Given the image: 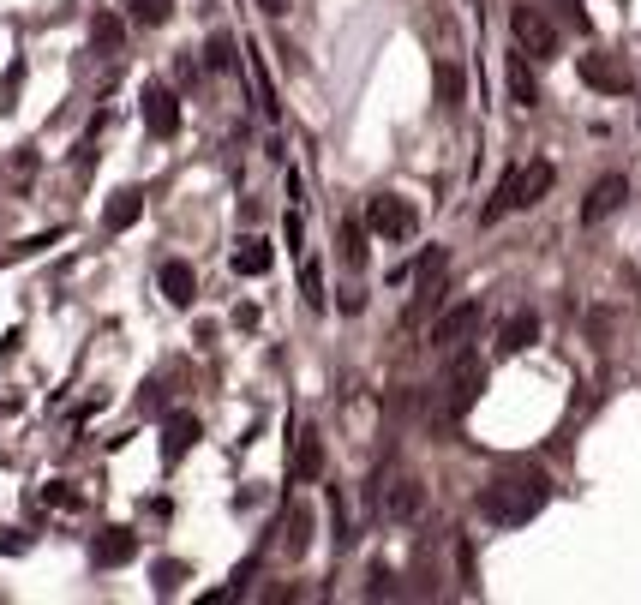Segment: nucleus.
Masks as SVG:
<instances>
[{"instance_id":"nucleus-12","label":"nucleus","mask_w":641,"mask_h":605,"mask_svg":"<svg viewBox=\"0 0 641 605\" xmlns=\"http://www.w3.org/2000/svg\"><path fill=\"white\" fill-rule=\"evenodd\" d=\"M234 276H270V264H276V246L270 240H258V234H246V240H234Z\"/></svg>"},{"instance_id":"nucleus-15","label":"nucleus","mask_w":641,"mask_h":605,"mask_svg":"<svg viewBox=\"0 0 641 605\" xmlns=\"http://www.w3.org/2000/svg\"><path fill=\"white\" fill-rule=\"evenodd\" d=\"M540 342V312H516V318H504V330H498V354H522V348H534Z\"/></svg>"},{"instance_id":"nucleus-17","label":"nucleus","mask_w":641,"mask_h":605,"mask_svg":"<svg viewBox=\"0 0 641 605\" xmlns=\"http://www.w3.org/2000/svg\"><path fill=\"white\" fill-rule=\"evenodd\" d=\"M138 216H144V192H132V186H126V192H114V198H108V210H102V222H108V234H120V228H132Z\"/></svg>"},{"instance_id":"nucleus-22","label":"nucleus","mask_w":641,"mask_h":605,"mask_svg":"<svg viewBox=\"0 0 641 605\" xmlns=\"http://www.w3.org/2000/svg\"><path fill=\"white\" fill-rule=\"evenodd\" d=\"M438 90H444V108L462 102V66H438Z\"/></svg>"},{"instance_id":"nucleus-6","label":"nucleus","mask_w":641,"mask_h":605,"mask_svg":"<svg viewBox=\"0 0 641 605\" xmlns=\"http://www.w3.org/2000/svg\"><path fill=\"white\" fill-rule=\"evenodd\" d=\"M474 330H480V306H474V300H462V306H450V312L432 324V348L462 354V348L474 342Z\"/></svg>"},{"instance_id":"nucleus-18","label":"nucleus","mask_w":641,"mask_h":605,"mask_svg":"<svg viewBox=\"0 0 641 605\" xmlns=\"http://www.w3.org/2000/svg\"><path fill=\"white\" fill-rule=\"evenodd\" d=\"M318 474H324V444H318V432L306 426L300 444H294V480H318Z\"/></svg>"},{"instance_id":"nucleus-26","label":"nucleus","mask_w":641,"mask_h":605,"mask_svg":"<svg viewBox=\"0 0 641 605\" xmlns=\"http://www.w3.org/2000/svg\"><path fill=\"white\" fill-rule=\"evenodd\" d=\"M180 576H186L180 564H156V594H174V588H180Z\"/></svg>"},{"instance_id":"nucleus-23","label":"nucleus","mask_w":641,"mask_h":605,"mask_svg":"<svg viewBox=\"0 0 641 605\" xmlns=\"http://www.w3.org/2000/svg\"><path fill=\"white\" fill-rule=\"evenodd\" d=\"M228 48H234L228 36H210V48H204V60H210L216 72H234V54H228Z\"/></svg>"},{"instance_id":"nucleus-1","label":"nucleus","mask_w":641,"mask_h":605,"mask_svg":"<svg viewBox=\"0 0 641 605\" xmlns=\"http://www.w3.org/2000/svg\"><path fill=\"white\" fill-rule=\"evenodd\" d=\"M546 504H552V480L540 468H510L480 486V516L492 528H528Z\"/></svg>"},{"instance_id":"nucleus-24","label":"nucleus","mask_w":641,"mask_h":605,"mask_svg":"<svg viewBox=\"0 0 641 605\" xmlns=\"http://www.w3.org/2000/svg\"><path fill=\"white\" fill-rule=\"evenodd\" d=\"M300 294H306V300H312V306H318V300H324V276H318V264H312V258H306V264H300Z\"/></svg>"},{"instance_id":"nucleus-28","label":"nucleus","mask_w":641,"mask_h":605,"mask_svg":"<svg viewBox=\"0 0 641 605\" xmlns=\"http://www.w3.org/2000/svg\"><path fill=\"white\" fill-rule=\"evenodd\" d=\"M48 504H54V510H66V504H78V492H72L66 480H54V486H48Z\"/></svg>"},{"instance_id":"nucleus-21","label":"nucleus","mask_w":641,"mask_h":605,"mask_svg":"<svg viewBox=\"0 0 641 605\" xmlns=\"http://www.w3.org/2000/svg\"><path fill=\"white\" fill-rule=\"evenodd\" d=\"M126 6H132V24H144V30L168 24V12H174V0H126Z\"/></svg>"},{"instance_id":"nucleus-20","label":"nucleus","mask_w":641,"mask_h":605,"mask_svg":"<svg viewBox=\"0 0 641 605\" xmlns=\"http://www.w3.org/2000/svg\"><path fill=\"white\" fill-rule=\"evenodd\" d=\"M306 534H312V510L300 504V510L288 516V540H282V552H288V558H300V552H306Z\"/></svg>"},{"instance_id":"nucleus-3","label":"nucleus","mask_w":641,"mask_h":605,"mask_svg":"<svg viewBox=\"0 0 641 605\" xmlns=\"http://www.w3.org/2000/svg\"><path fill=\"white\" fill-rule=\"evenodd\" d=\"M510 36H516V48L528 54V60H552L558 54V24L540 12V6H510Z\"/></svg>"},{"instance_id":"nucleus-8","label":"nucleus","mask_w":641,"mask_h":605,"mask_svg":"<svg viewBox=\"0 0 641 605\" xmlns=\"http://www.w3.org/2000/svg\"><path fill=\"white\" fill-rule=\"evenodd\" d=\"M624 198H630V180H624V174L594 180V186H588V198H582V222H588V228H594V222H606L612 210H624Z\"/></svg>"},{"instance_id":"nucleus-5","label":"nucleus","mask_w":641,"mask_h":605,"mask_svg":"<svg viewBox=\"0 0 641 605\" xmlns=\"http://www.w3.org/2000/svg\"><path fill=\"white\" fill-rule=\"evenodd\" d=\"M576 72H582V84H594V90H606V96H630V90H636V72H630L618 54H582Z\"/></svg>"},{"instance_id":"nucleus-13","label":"nucleus","mask_w":641,"mask_h":605,"mask_svg":"<svg viewBox=\"0 0 641 605\" xmlns=\"http://www.w3.org/2000/svg\"><path fill=\"white\" fill-rule=\"evenodd\" d=\"M198 438H204L198 414H168V426H162V456H168V462H180V456H186Z\"/></svg>"},{"instance_id":"nucleus-19","label":"nucleus","mask_w":641,"mask_h":605,"mask_svg":"<svg viewBox=\"0 0 641 605\" xmlns=\"http://www.w3.org/2000/svg\"><path fill=\"white\" fill-rule=\"evenodd\" d=\"M90 48H96V54H114V48H120V18H114V12H96V18H90Z\"/></svg>"},{"instance_id":"nucleus-4","label":"nucleus","mask_w":641,"mask_h":605,"mask_svg":"<svg viewBox=\"0 0 641 605\" xmlns=\"http://www.w3.org/2000/svg\"><path fill=\"white\" fill-rule=\"evenodd\" d=\"M480 390H486V360L480 354H456V366H450V384H444V414L450 420H462L474 402H480Z\"/></svg>"},{"instance_id":"nucleus-16","label":"nucleus","mask_w":641,"mask_h":605,"mask_svg":"<svg viewBox=\"0 0 641 605\" xmlns=\"http://www.w3.org/2000/svg\"><path fill=\"white\" fill-rule=\"evenodd\" d=\"M420 510H426V486H420V480H396L390 498H384V516H390V522H414Z\"/></svg>"},{"instance_id":"nucleus-9","label":"nucleus","mask_w":641,"mask_h":605,"mask_svg":"<svg viewBox=\"0 0 641 605\" xmlns=\"http://www.w3.org/2000/svg\"><path fill=\"white\" fill-rule=\"evenodd\" d=\"M138 558V534L132 528H102L96 540H90V564L96 570H120V564H132Z\"/></svg>"},{"instance_id":"nucleus-14","label":"nucleus","mask_w":641,"mask_h":605,"mask_svg":"<svg viewBox=\"0 0 641 605\" xmlns=\"http://www.w3.org/2000/svg\"><path fill=\"white\" fill-rule=\"evenodd\" d=\"M504 78H510V96H516V108H540V78H534L528 54H510V60H504Z\"/></svg>"},{"instance_id":"nucleus-10","label":"nucleus","mask_w":641,"mask_h":605,"mask_svg":"<svg viewBox=\"0 0 641 605\" xmlns=\"http://www.w3.org/2000/svg\"><path fill=\"white\" fill-rule=\"evenodd\" d=\"M144 126H150L156 138H174V132H180V96H174L168 84H150V90H144Z\"/></svg>"},{"instance_id":"nucleus-27","label":"nucleus","mask_w":641,"mask_h":605,"mask_svg":"<svg viewBox=\"0 0 641 605\" xmlns=\"http://www.w3.org/2000/svg\"><path fill=\"white\" fill-rule=\"evenodd\" d=\"M558 12H564V24H576V30H588V12H582V0H552Z\"/></svg>"},{"instance_id":"nucleus-25","label":"nucleus","mask_w":641,"mask_h":605,"mask_svg":"<svg viewBox=\"0 0 641 605\" xmlns=\"http://www.w3.org/2000/svg\"><path fill=\"white\" fill-rule=\"evenodd\" d=\"M342 252H348L354 264L366 258V246H360V222H342Z\"/></svg>"},{"instance_id":"nucleus-29","label":"nucleus","mask_w":641,"mask_h":605,"mask_svg":"<svg viewBox=\"0 0 641 605\" xmlns=\"http://www.w3.org/2000/svg\"><path fill=\"white\" fill-rule=\"evenodd\" d=\"M264 12H270V18H282V12H288V0H264Z\"/></svg>"},{"instance_id":"nucleus-7","label":"nucleus","mask_w":641,"mask_h":605,"mask_svg":"<svg viewBox=\"0 0 641 605\" xmlns=\"http://www.w3.org/2000/svg\"><path fill=\"white\" fill-rule=\"evenodd\" d=\"M414 222H420V216H414V204H408V198H390V192H384V198H372V210H366V228H372V234H384V240H408V234H414Z\"/></svg>"},{"instance_id":"nucleus-2","label":"nucleus","mask_w":641,"mask_h":605,"mask_svg":"<svg viewBox=\"0 0 641 605\" xmlns=\"http://www.w3.org/2000/svg\"><path fill=\"white\" fill-rule=\"evenodd\" d=\"M552 180H558V168L540 156V162H522V168H510L504 180H498V192H492V204L480 210V222L492 228L498 216H510V210H534L546 192H552Z\"/></svg>"},{"instance_id":"nucleus-11","label":"nucleus","mask_w":641,"mask_h":605,"mask_svg":"<svg viewBox=\"0 0 641 605\" xmlns=\"http://www.w3.org/2000/svg\"><path fill=\"white\" fill-rule=\"evenodd\" d=\"M156 288H162L168 306H192V300H198V276H192V264H180V258H168V264L156 270Z\"/></svg>"}]
</instances>
